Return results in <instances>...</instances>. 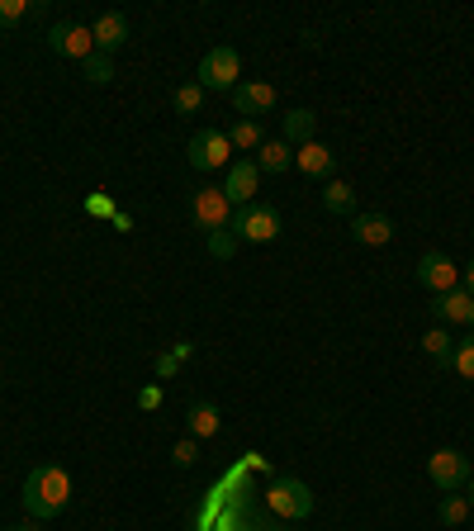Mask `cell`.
<instances>
[{
    "mask_svg": "<svg viewBox=\"0 0 474 531\" xmlns=\"http://www.w3.org/2000/svg\"><path fill=\"white\" fill-rule=\"evenodd\" d=\"M465 294H474V261H465Z\"/></svg>",
    "mask_w": 474,
    "mask_h": 531,
    "instance_id": "cell-32",
    "label": "cell"
},
{
    "mask_svg": "<svg viewBox=\"0 0 474 531\" xmlns=\"http://www.w3.org/2000/svg\"><path fill=\"white\" fill-rule=\"evenodd\" d=\"M418 285L432 294H446V290H460V266L446 252H427L418 261Z\"/></svg>",
    "mask_w": 474,
    "mask_h": 531,
    "instance_id": "cell-9",
    "label": "cell"
},
{
    "mask_svg": "<svg viewBox=\"0 0 474 531\" xmlns=\"http://www.w3.org/2000/svg\"><path fill=\"white\" fill-rule=\"evenodd\" d=\"M313 133H318V114L313 110H290L285 114V143L290 147L313 143Z\"/></svg>",
    "mask_w": 474,
    "mask_h": 531,
    "instance_id": "cell-19",
    "label": "cell"
},
{
    "mask_svg": "<svg viewBox=\"0 0 474 531\" xmlns=\"http://www.w3.org/2000/svg\"><path fill=\"white\" fill-rule=\"evenodd\" d=\"M228 143H233V152H256V147L266 143V133H261L256 119H237L233 129H228Z\"/></svg>",
    "mask_w": 474,
    "mask_h": 531,
    "instance_id": "cell-20",
    "label": "cell"
},
{
    "mask_svg": "<svg viewBox=\"0 0 474 531\" xmlns=\"http://www.w3.org/2000/svg\"><path fill=\"white\" fill-rule=\"evenodd\" d=\"M351 242L384 247V242H394V223L384 219V214H356V219H351Z\"/></svg>",
    "mask_w": 474,
    "mask_h": 531,
    "instance_id": "cell-13",
    "label": "cell"
},
{
    "mask_svg": "<svg viewBox=\"0 0 474 531\" xmlns=\"http://www.w3.org/2000/svg\"><path fill=\"white\" fill-rule=\"evenodd\" d=\"M266 508H271L275 517H290V522H304V517L313 513V489L304 484V479H275L271 489H266Z\"/></svg>",
    "mask_w": 474,
    "mask_h": 531,
    "instance_id": "cell-4",
    "label": "cell"
},
{
    "mask_svg": "<svg viewBox=\"0 0 474 531\" xmlns=\"http://www.w3.org/2000/svg\"><path fill=\"white\" fill-rule=\"evenodd\" d=\"M437 318L441 323H465V328H474V294H465V290H446V294H437Z\"/></svg>",
    "mask_w": 474,
    "mask_h": 531,
    "instance_id": "cell-14",
    "label": "cell"
},
{
    "mask_svg": "<svg viewBox=\"0 0 474 531\" xmlns=\"http://www.w3.org/2000/svg\"><path fill=\"white\" fill-rule=\"evenodd\" d=\"M204 95H209V91H204L200 81H185L181 91H176V114H200L204 110Z\"/></svg>",
    "mask_w": 474,
    "mask_h": 531,
    "instance_id": "cell-24",
    "label": "cell"
},
{
    "mask_svg": "<svg viewBox=\"0 0 474 531\" xmlns=\"http://www.w3.org/2000/svg\"><path fill=\"white\" fill-rule=\"evenodd\" d=\"M422 351H427L432 361L446 366V361H451V351H456V337H451L446 328H427V332H422Z\"/></svg>",
    "mask_w": 474,
    "mask_h": 531,
    "instance_id": "cell-21",
    "label": "cell"
},
{
    "mask_svg": "<svg viewBox=\"0 0 474 531\" xmlns=\"http://www.w3.org/2000/svg\"><path fill=\"white\" fill-rule=\"evenodd\" d=\"M190 166L195 171H219V166H228V157H233V143H228V133L223 129H200L195 138H190Z\"/></svg>",
    "mask_w": 474,
    "mask_h": 531,
    "instance_id": "cell-7",
    "label": "cell"
},
{
    "mask_svg": "<svg viewBox=\"0 0 474 531\" xmlns=\"http://www.w3.org/2000/svg\"><path fill=\"white\" fill-rule=\"evenodd\" d=\"M446 366L456 370L460 380H474V332H465V342H456V351H451Z\"/></svg>",
    "mask_w": 474,
    "mask_h": 531,
    "instance_id": "cell-22",
    "label": "cell"
},
{
    "mask_svg": "<svg viewBox=\"0 0 474 531\" xmlns=\"http://www.w3.org/2000/svg\"><path fill=\"white\" fill-rule=\"evenodd\" d=\"M67 503H72V475H67L62 465H38V470H29V479H24V513L34 517V522L62 517Z\"/></svg>",
    "mask_w": 474,
    "mask_h": 531,
    "instance_id": "cell-1",
    "label": "cell"
},
{
    "mask_svg": "<svg viewBox=\"0 0 474 531\" xmlns=\"http://www.w3.org/2000/svg\"><path fill=\"white\" fill-rule=\"evenodd\" d=\"M427 479L437 484L441 494H460V489L474 479L470 456H465V451H456V446H441V451H432V456H427Z\"/></svg>",
    "mask_w": 474,
    "mask_h": 531,
    "instance_id": "cell-3",
    "label": "cell"
},
{
    "mask_svg": "<svg viewBox=\"0 0 474 531\" xmlns=\"http://www.w3.org/2000/svg\"><path fill=\"white\" fill-rule=\"evenodd\" d=\"M176 370H181V356H176V351H162V356H157V375H176Z\"/></svg>",
    "mask_w": 474,
    "mask_h": 531,
    "instance_id": "cell-30",
    "label": "cell"
},
{
    "mask_svg": "<svg viewBox=\"0 0 474 531\" xmlns=\"http://www.w3.org/2000/svg\"><path fill=\"white\" fill-rule=\"evenodd\" d=\"M233 233L237 242H275L280 238V214L271 204H247L233 214Z\"/></svg>",
    "mask_w": 474,
    "mask_h": 531,
    "instance_id": "cell-6",
    "label": "cell"
},
{
    "mask_svg": "<svg viewBox=\"0 0 474 531\" xmlns=\"http://www.w3.org/2000/svg\"><path fill=\"white\" fill-rule=\"evenodd\" d=\"M323 209H328V214H342V219H356V190H351V181L323 185Z\"/></svg>",
    "mask_w": 474,
    "mask_h": 531,
    "instance_id": "cell-18",
    "label": "cell"
},
{
    "mask_svg": "<svg viewBox=\"0 0 474 531\" xmlns=\"http://www.w3.org/2000/svg\"><path fill=\"white\" fill-rule=\"evenodd\" d=\"M233 105L242 119H256V114L275 110V86H266V81H237Z\"/></svg>",
    "mask_w": 474,
    "mask_h": 531,
    "instance_id": "cell-12",
    "label": "cell"
},
{
    "mask_svg": "<svg viewBox=\"0 0 474 531\" xmlns=\"http://www.w3.org/2000/svg\"><path fill=\"white\" fill-rule=\"evenodd\" d=\"M48 48H53L57 57L86 62V57H95V38L86 24H53V29H48Z\"/></svg>",
    "mask_w": 474,
    "mask_h": 531,
    "instance_id": "cell-8",
    "label": "cell"
},
{
    "mask_svg": "<svg viewBox=\"0 0 474 531\" xmlns=\"http://www.w3.org/2000/svg\"><path fill=\"white\" fill-rule=\"evenodd\" d=\"M171 460H176V465H181V470H190V465H195V460H200V441H195V437L176 441V446H171Z\"/></svg>",
    "mask_w": 474,
    "mask_h": 531,
    "instance_id": "cell-27",
    "label": "cell"
},
{
    "mask_svg": "<svg viewBox=\"0 0 474 531\" xmlns=\"http://www.w3.org/2000/svg\"><path fill=\"white\" fill-rule=\"evenodd\" d=\"M209 252H214L219 261H228V257H233V252H237L233 228H228V233H209Z\"/></svg>",
    "mask_w": 474,
    "mask_h": 531,
    "instance_id": "cell-28",
    "label": "cell"
},
{
    "mask_svg": "<svg viewBox=\"0 0 474 531\" xmlns=\"http://www.w3.org/2000/svg\"><path fill=\"white\" fill-rule=\"evenodd\" d=\"M91 214H95V219H114L110 195H95V200H91Z\"/></svg>",
    "mask_w": 474,
    "mask_h": 531,
    "instance_id": "cell-31",
    "label": "cell"
},
{
    "mask_svg": "<svg viewBox=\"0 0 474 531\" xmlns=\"http://www.w3.org/2000/svg\"><path fill=\"white\" fill-rule=\"evenodd\" d=\"M465 489H470V494H465V498H470V508H474V479H470V484H465Z\"/></svg>",
    "mask_w": 474,
    "mask_h": 531,
    "instance_id": "cell-34",
    "label": "cell"
},
{
    "mask_svg": "<svg viewBox=\"0 0 474 531\" xmlns=\"http://www.w3.org/2000/svg\"><path fill=\"white\" fill-rule=\"evenodd\" d=\"M91 38H95V53H105V57L119 53L128 43V19L119 15V10H105V15L91 24Z\"/></svg>",
    "mask_w": 474,
    "mask_h": 531,
    "instance_id": "cell-11",
    "label": "cell"
},
{
    "mask_svg": "<svg viewBox=\"0 0 474 531\" xmlns=\"http://www.w3.org/2000/svg\"><path fill=\"white\" fill-rule=\"evenodd\" d=\"M86 76H91L95 86H110L114 81V62L105 53H95V57H86Z\"/></svg>",
    "mask_w": 474,
    "mask_h": 531,
    "instance_id": "cell-26",
    "label": "cell"
},
{
    "mask_svg": "<svg viewBox=\"0 0 474 531\" xmlns=\"http://www.w3.org/2000/svg\"><path fill=\"white\" fill-rule=\"evenodd\" d=\"M294 166L304 171V176H332V147H323L318 138L313 143H304V147H294Z\"/></svg>",
    "mask_w": 474,
    "mask_h": 531,
    "instance_id": "cell-17",
    "label": "cell"
},
{
    "mask_svg": "<svg viewBox=\"0 0 474 531\" xmlns=\"http://www.w3.org/2000/svg\"><path fill=\"white\" fill-rule=\"evenodd\" d=\"M256 185H261V171H256V162L237 157V162L228 166L223 195H228V204H233V209H247V204H256Z\"/></svg>",
    "mask_w": 474,
    "mask_h": 531,
    "instance_id": "cell-10",
    "label": "cell"
},
{
    "mask_svg": "<svg viewBox=\"0 0 474 531\" xmlns=\"http://www.w3.org/2000/svg\"><path fill=\"white\" fill-rule=\"evenodd\" d=\"M190 214H195V223H200V233L209 238V233H228V228H233L237 209L228 204L223 185H200L195 200H190Z\"/></svg>",
    "mask_w": 474,
    "mask_h": 531,
    "instance_id": "cell-2",
    "label": "cell"
},
{
    "mask_svg": "<svg viewBox=\"0 0 474 531\" xmlns=\"http://www.w3.org/2000/svg\"><path fill=\"white\" fill-rule=\"evenodd\" d=\"M185 427H190V437H195V441L219 437V427H223L219 403H190V413H185Z\"/></svg>",
    "mask_w": 474,
    "mask_h": 531,
    "instance_id": "cell-16",
    "label": "cell"
},
{
    "mask_svg": "<svg viewBox=\"0 0 474 531\" xmlns=\"http://www.w3.org/2000/svg\"><path fill=\"white\" fill-rule=\"evenodd\" d=\"M29 10H34V0H0V29H15V24H24V19H29Z\"/></svg>",
    "mask_w": 474,
    "mask_h": 531,
    "instance_id": "cell-25",
    "label": "cell"
},
{
    "mask_svg": "<svg viewBox=\"0 0 474 531\" xmlns=\"http://www.w3.org/2000/svg\"><path fill=\"white\" fill-rule=\"evenodd\" d=\"M10 531H43V522H24V527H10Z\"/></svg>",
    "mask_w": 474,
    "mask_h": 531,
    "instance_id": "cell-33",
    "label": "cell"
},
{
    "mask_svg": "<svg viewBox=\"0 0 474 531\" xmlns=\"http://www.w3.org/2000/svg\"><path fill=\"white\" fill-rule=\"evenodd\" d=\"M294 166V147L285 138H266V143L256 147V171H266V176H280V171H290Z\"/></svg>",
    "mask_w": 474,
    "mask_h": 531,
    "instance_id": "cell-15",
    "label": "cell"
},
{
    "mask_svg": "<svg viewBox=\"0 0 474 531\" xmlns=\"http://www.w3.org/2000/svg\"><path fill=\"white\" fill-rule=\"evenodd\" d=\"M138 408H143V413H157V408H162V385H143V389H138Z\"/></svg>",
    "mask_w": 474,
    "mask_h": 531,
    "instance_id": "cell-29",
    "label": "cell"
},
{
    "mask_svg": "<svg viewBox=\"0 0 474 531\" xmlns=\"http://www.w3.org/2000/svg\"><path fill=\"white\" fill-rule=\"evenodd\" d=\"M470 513H474V508H470V498H465V494H446V498H441V508H437V517L446 522V527H460Z\"/></svg>",
    "mask_w": 474,
    "mask_h": 531,
    "instance_id": "cell-23",
    "label": "cell"
},
{
    "mask_svg": "<svg viewBox=\"0 0 474 531\" xmlns=\"http://www.w3.org/2000/svg\"><path fill=\"white\" fill-rule=\"evenodd\" d=\"M237 76H242L237 48H209V53H204V62H200L204 91H237Z\"/></svg>",
    "mask_w": 474,
    "mask_h": 531,
    "instance_id": "cell-5",
    "label": "cell"
}]
</instances>
